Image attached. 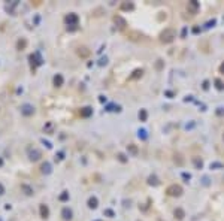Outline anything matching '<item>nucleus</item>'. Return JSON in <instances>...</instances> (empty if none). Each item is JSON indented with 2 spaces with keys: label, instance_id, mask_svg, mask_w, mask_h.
I'll return each mask as SVG.
<instances>
[{
  "label": "nucleus",
  "instance_id": "1",
  "mask_svg": "<svg viewBox=\"0 0 224 221\" xmlns=\"http://www.w3.org/2000/svg\"><path fill=\"white\" fill-rule=\"evenodd\" d=\"M29 60H30V64H31V70H33V72L36 70V66H42V64H44V58H42L39 51H36L34 54H30Z\"/></svg>",
  "mask_w": 224,
  "mask_h": 221
},
{
  "label": "nucleus",
  "instance_id": "2",
  "mask_svg": "<svg viewBox=\"0 0 224 221\" xmlns=\"http://www.w3.org/2000/svg\"><path fill=\"white\" fill-rule=\"evenodd\" d=\"M175 38H176V31L173 29H166L165 31H161V34H160V40L165 42V43H170Z\"/></svg>",
  "mask_w": 224,
  "mask_h": 221
},
{
  "label": "nucleus",
  "instance_id": "3",
  "mask_svg": "<svg viewBox=\"0 0 224 221\" xmlns=\"http://www.w3.org/2000/svg\"><path fill=\"white\" fill-rule=\"evenodd\" d=\"M166 193L169 194V196L179 197L181 194H182V187H181V185H178V184H172V185H169V187H167Z\"/></svg>",
  "mask_w": 224,
  "mask_h": 221
},
{
  "label": "nucleus",
  "instance_id": "4",
  "mask_svg": "<svg viewBox=\"0 0 224 221\" xmlns=\"http://www.w3.org/2000/svg\"><path fill=\"white\" fill-rule=\"evenodd\" d=\"M21 114L25 117H31L33 114H34V106L30 105V103H24L21 105Z\"/></svg>",
  "mask_w": 224,
  "mask_h": 221
},
{
  "label": "nucleus",
  "instance_id": "5",
  "mask_svg": "<svg viewBox=\"0 0 224 221\" xmlns=\"http://www.w3.org/2000/svg\"><path fill=\"white\" fill-rule=\"evenodd\" d=\"M78 21H79V18H78L76 14H69L66 16V23H67V25H70V27H76V25H78Z\"/></svg>",
  "mask_w": 224,
  "mask_h": 221
},
{
  "label": "nucleus",
  "instance_id": "6",
  "mask_svg": "<svg viewBox=\"0 0 224 221\" xmlns=\"http://www.w3.org/2000/svg\"><path fill=\"white\" fill-rule=\"evenodd\" d=\"M61 217H63V220H66V221H70V220H72V217H73L72 209H69V208H63V211H61Z\"/></svg>",
  "mask_w": 224,
  "mask_h": 221
},
{
  "label": "nucleus",
  "instance_id": "7",
  "mask_svg": "<svg viewBox=\"0 0 224 221\" xmlns=\"http://www.w3.org/2000/svg\"><path fill=\"white\" fill-rule=\"evenodd\" d=\"M79 114H81V117H82V118H88V117H91V115H93V109L90 108V106H85V108H82V109H81V112H79Z\"/></svg>",
  "mask_w": 224,
  "mask_h": 221
},
{
  "label": "nucleus",
  "instance_id": "8",
  "mask_svg": "<svg viewBox=\"0 0 224 221\" xmlns=\"http://www.w3.org/2000/svg\"><path fill=\"white\" fill-rule=\"evenodd\" d=\"M40 151H39V149H31V151L29 153V157H30V160L31 161H36V160H39V158H40Z\"/></svg>",
  "mask_w": 224,
  "mask_h": 221
},
{
  "label": "nucleus",
  "instance_id": "9",
  "mask_svg": "<svg viewBox=\"0 0 224 221\" xmlns=\"http://www.w3.org/2000/svg\"><path fill=\"white\" fill-rule=\"evenodd\" d=\"M39 211H40V217L42 218H48L49 217V208L45 205V203H44V205H40Z\"/></svg>",
  "mask_w": 224,
  "mask_h": 221
},
{
  "label": "nucleus",
  "instance_id": "10",
  "mask_svg": "<svg viewBox=\"0 0 224 221\" xmlns=\"http://www.w3.org/2000/svg\"><path fill=\"white\" fill-rule=\"evenodd\" d=\"M114 20H115V23L118 24V27H120V29H121V30H123V29H126V25H127V23H126V20H124V18H121V16H120V15H117V16H115V18H114Z\"/></svg>",
  "mask_w": 224,
  "mask_h": 221
},
{
  "label": "nucleus",
  "instance_id": "11",
  "mask_svg": "<svg viewBox=\"0 0 224 221\" xmlns=\"http://www.w3.org/2000/svg\"><path fill=\"white\" fill-rule=\"evenodd\" d=\"M63 82H64L63 76L60 75V73H57V75L54 76V85H55V87H61V85H63Z\"/></svg>",
  "mask_w": 224,
  "mask_h": 221
},
{
  "label": "nucleus",
  "instance_id": "12",
  "mask_svg": "<svg viewBox=\"0 0 224 221\" xmlns=\"http://www.w3.org/2000/svg\"><path fill=\"white\" fill-rule=\"evenodd\" d=\"M21 190L27 194V196H33V188L30 187V185H27V184H21Z\"/></svg>",
  "mask_w": 224,
  "mask_h": 221
},
{
  "label": "nucleus",
  "instance_id": "13",
  "mask_svg": "<svg viewBox=\"0 0 224 221\" xmlns=\"http://www.w3.org/2000/svg\"><path fill=\"white\" fill-rule=\"evenodd\" d=\"M97 203H99V200H97V197H90L88 199V208H91V209H96L97 208Z\"/></svg>",
  "mask_w": 224,
  "mask_h": 221
},
{
  "label": "nucleus",
  "instance_id": "14",
  "mask_svg": "<svg viewBox=\"0 0 224 221\" xmlns=\"http://www.w3.org/2000/svg\"><path fill=\"white\" fill-rule=\"evenodd\" d=\"M51 170H53V169H51V163H48V161H45L44 164H42V172H44V173H51Z\"/></svg>",
  "mask_w": 224,
  "mask_h": 221
},
{
  "label": "nucleus",
  "instance_id": "15",
  "mask_svg": "<svg viewBox=\"0 0 224 221\" xmlns=\"http://www.w3.org/2000/svg\"><path fill=\"white\" fill-rule=\"evenodd\" d=\"M175 217H176L178 220H182V218L185 217V212L181 209V208H176V209H175Z\"/></svg>",
  "mask_w": 224,
  "mask_h": 221
},
{
  "label": "nucleus",
  "instance_id": "16",
  "mask_svg": "<svg viewBox=\"0 0 224 221\" xmlns=\"http://www.w3.org/2000/svg\"><path fill=\"white\" fill-rule=\"evenodd\" d=\"M188 9H191V12L194 14L197 9H199V3L197 2H188Z\"/></svg>",
  "mask_w": 224,
  "mask_h": 221
},
{
  "label": "nucleus",
  "instance_id": "17",
  "mask_svg": "<svg viewBox=\"0 0 224 221\" xmlns=\"http://www.w3.org/2000/svg\"><path fill=\"white\" fill-rule=\"evenodd\" d=\"M142 73H143V70H142V69H136L135 72H133V75L130 76V79H137V78H141Z\"/></svg>",
  "mask_w": 224,
  "mask_h": 221
},
{
  "label": "nucleus",
  "instance_id": "18",
  "mask_svg": "<svg viewBox=\"0 0 224 221\" xmlns=\"http://www.w3.org/2000/svg\"><path fill=\"white\" fill-rule=\"evenodd\" d=\"M121 9L123 11H132V9H135V5L133 3H123L121 5Z\"/></svg>",
  "mask_w": 224,
  "mask_h": 221
},
{
  "label": "nucleus",
  "instance_id": "19",
  "mask_svg": "<svg viewBox=\"0 0 224 221\" xmlns=\"http://www.w3.org/2000/svg\"><path fill=\"white\" fill-rule=\"evenodd\" d=\"M53 130H54V124H53V122H48V124L44 127L45 133H53Z\"/></svg>",
  "mask_w": 224,
  "mask_h": 221
},
{
  "label": "nucleus",
  "instance_id": "20",
  "mask_svg": "<svg viewBox=\"0 0 224 221\" xmlns=\"http://www.w3.org/2000/svg\"><path fill=\"white\" fill-rule=\"evenodd\" d=\"M193 163H194V166L197 167V169H200V167L203 166V161L200 160L199 157H194V158H193Z\"/></svg>",
  "mask_w": 224,
  "mask_h": 221
},
{
  "label": "nucleus",
  "instance_id": "21",
  "mask_svg": "<svg viewBox=\"0 0 224 221\" xmlns=\"http://www.w3.org/2000/svg\"><path fill=\"white\" fill-rule=\"evenodd\" d=\"M25 45H27V40L25 39H20L18 40V43H16V47H18V49L21 51V49H24L25 48Z\"/></svg>",
  "mask_w": 224,
  "mask_h": 221
},
{
  "label": "nucleus",
  "instance_id": "22",
  "mask_svg": "<svg viewBox=\"0 0 224 221\" xmlns=\"http://www.w3.org/2000/svg\"><path fill=\"white\" fill-rule=\"evenodd\" d=\"M148 184H150V185H158L157 176H150V178H148Z\"/></svg>",
  "mask_w": 224,
  "mask_h": 221
},
{
  "label": "nucleus",
  "instance_id": "23",
  "mask_svg": "<svg viewBox=\"0 0 224 221\" xmlns=\"http://www.w3.org/2000/svg\"><path fill=\"white\" fill-rule=\"evenodd\" d=\"M127 149H128V153H132L133 155H136V154H137V148H136V145H128V146H127Z\"/></svg>",
  "mask_w": 224,
  "mask_h": 221
},
{
  "label": "nucleus",
  "instance_id": "24",
  "mask_svg": "<svg viewBox=\"0 0 224 221\" xmlns=\"http://www.w3.org/2000/svg\"><path fill=\"white\" fill-rule=\"evenodd\" d=\"M61 202H66V200H69V193L67 191H63L61 194H60V197H58Z\"/></svg>",
  "mask_w": 224,
  "mask_h": 221
},
{
  "label": "nucleus",
  "instance_id": "25",
  "mask_svg": "<svg viewBox=\"0 0 224 221\" xmlns=\"http://www.w3.org/2000/svg\"><path fill=\"white\" fill-rule=\"evenodd\" d=\"M16 6H18V2H12L11 6H6V9H8V12H12L14 8H16Z\"/></svg>",
  "mask_w": 224,
  "mask_h": 221
},
{
  "label": "nucleus",
  "instance_id": "26",
  "mask_svg": "<svg viewBox=\"0 0 224 221\" xmlns=\"http://www.w3.org/2000/svg\"><path fill=\"white\" fill-rule=\"evenodd\" d=\"M139 118H141V121H145V120H146V111H145V109H142V111L139 112Z\"/></svg>",
  "mask_w": 224,
  "mask_h": 221
},
{
  "label": "nucleus",
  "instance_id": "27",
  "mask_svg": "<svg viewBox=\"0 0 224 221\" xmlns=\"http://www.w3.org/2000/svg\"><path fill=\"white\" fill-rule=\"evenodd\" d=\"M87 48H79V51H78V54L79 55H82V57H85V55H88V51H85Z\"/></svg>",
  "mask_w": 224,
  "mask_h": 221
},
{
  "label": "nucleus",
  "instance_id": "28",
  "mask_svg": "<svg viewBox=\"0 0 224 221\" xmlns=\"http://www.w3.org/2000/svg\"><path fill=\"white\" fill-rule=\"evenodd\" d=\"M118 160L121 161V163H126V161H127V158H126L124 154H118Z\"/></svg>",
  "mask_w": 224,
  "mask_h": 221
},
{
  "label": "nucleus",
  "instance_id": "29",
  "mask_svg": "<svg viewBox=\"0 0 224 221\" xmlns=\"http://www.w3.org/2000/svg\"><path fill=\"white\" fill-rule=\"evenodd\" d=\"M215 84H217V88H218V90H223V88H224V85H223V82L220 81V79H217V81H215Z\"/></svg>",
  "mask_w": 224,
  "mask_h": 221
},
{
  "label": "nucleus",
  "instance_id": "30",
  "mask_svg": "<svg viewBox=\"0 0 224 221\" xmlns=\"http://www.w3.org/2000/svg\"><path fill=\"white\" fill-rule=\"evenodd\" d=\"M105 215H108V217H114V211H112V209H106V211H105Z\"/></svg>",
  "mask_w": 224,
  "mask_h": 221
},
{
  "label": "nucleus",
  "instance_id": "31",
  "mask_svg": "<svg viewBox=\"0 0 224 221\" xmlns=\"http://www.w3.org/2000/svg\"><path fill=\"white\" fill-rule=\"evenodd\" d=\"M55 158H58V160H63V158H64V153H61V151H60V153L55 155Z\"/></svg>",
  "mask_w": 224,
  "mask_h": 221
},
{
  "label": "nucleus",
  "instance_id": "32",
  "mask_svg": "<svg viewBox=\"0 0 224 221\" xmlns=\"http://www.w3.org/2000/svg\"><path fill=\"white\" fill-rule=\"evenodd\" d=\"M42 144H44L46 148H51V146H53V145H51V142H48V140H45V139H42Z\"/></svg>",
  "mask_w": 224,
  "mask_h": 221
},
{
  "label": "nucleus",
  "instance_id": "33",
  "mask_svg": "<svg viewBox=\"0 0 224 221\" xmlns=\"http://www.w3.org/2000/svg\"><path fill=\"white\" fill-rule=\"evenodd\" d=\"M145 133H146L145 130H141V131H139V138H142V139H146V135H145Z\"/></svg>",
  "mask_w": 224,
  "mask_h": 221
},
{
  "label": "nucleus",
  "instance_id": "34",
  "mask_svg": "<svg viewBox=\"0 0 224 221\" xmlns=\"http://www.w3.org/2000/svg\"><path fill=\"white\" fill-rule=\"evenodd\" d=\"M214 167H223V164L221 163H214V164H211V169H214Z\"/></svg>",
  "mask_w": 224,
  "mask_h": 221
},
{
  "label": "nucleus",
  "instance_id": "35",
  "mask_svg": "<svg viewBox=\"0 0 224 221\" xmlns=\"http://www.w3.org/2000/svg\"><path fill=\"white\" fill-rule=\"evenodd\" d=\"M106 63H108V58L105 57V58H102V60H100V63H99V64H100V66H103V64H106Z\"/></svg>",
  "mask_w": 224,
  "mask_h": 221
},
{
  "label": "nucleus",
  "instance_id": "36",
  "mask_svg": "<svg viewBox=\"0 0 224 221\" xmlns=\"http://www.w3.org/2000/svg\"><path fill=\"white\" fill-rule=\"evenodd\" d=\"M2 194H5V187L0 184V196H2Z\"/></svg>",
  "mask_w": 224,
  "mask_h": 221
},
{
  "label": "nucleus",
  "instance_id": "37",
  "mask_svg": "<svg viewBox=\"0 0 224 221\" xmlns=\"http://www.w3.org/2000/svg\"><path fill=\"white\" fill-rule=\"evenodd\" d=\"M157 67H158V69H161V60H158V63H157Z\"/></svg>",
  "mask_w": 224,
  "mask_h": 221
},
{
  "label": "nucleus",
  "instance_id": "38",
  "mask_svg": "<svg viewBox=\"0 0 224 221\" xmlns=\"http://www.w3.org/2000/svg\"><path fill=\"white\" fill-rule=\"evenodd\" d=\"M217 114H218V115H223V114H224V111H221V109H220V111H217Z\"/></svg>",
  "mask_w": 224,
  "mask_h": 221
},
{
  "label": "nucleus",
  "instance_id": "39",
  "mask_svg": "<svg viewBox=\"0 0 224 221\" xmlns=\"http://www.w3.org/2000/svg\"><path fill=\"white\" fill-rule=\"evenodd\" d=\"M220 70H221V72L224 73V64H221V67H220Z\"/></svg>",
  "mask_w": 224,
  "mask_h": 221
},
{
  "label": "nucleus",
  "instance_id": "40",
  "mask_svg": "<svg viewBox=\"0 0 224 221\" xmlns=\"http://www.w3.org/2000/svg\"><path fill=\"white\" fill-rule=\"evenodd\" d=\"M3 166V158H0V167Z\"/></svg>",
  "mask_w": 224,
  "mask_h": 221
},
{
  "label": "nucleus",
  "instance_id": "41",
  "mask_svg": "<svg viewBox=\"0 0 224 221\" xmlns=\"http://www.w3.org/2000/svg\"><path fill=\"white\" fill-rule=\"evenodd\" d=\"M0 221H2V220H0Z\"/></svg>",
  "mask_w": 224,
  "mask_h": 221
}]
</instances>
